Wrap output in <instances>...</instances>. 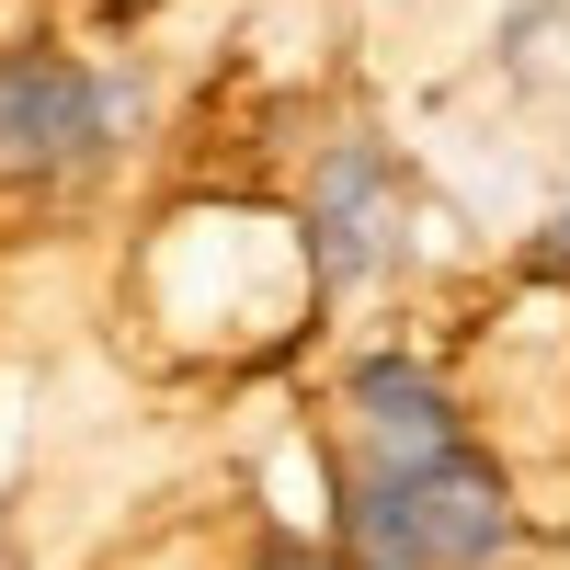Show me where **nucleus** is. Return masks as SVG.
I'll return each instance as SVG.
<instances>
[{
  "label": "nucleus",
  "mask_w": 570,
  "mask_h": 570,
  "mask_svg": "<svg viewBox=\"0 0 570 570\" xmlns=\"http://www.w3.org/2000/svg\"><path fill=\"white\" fill-rule=\"evenodd\" d=\"M343 548L365 570H480L513 548V491L480 445L343 456Z\"/></svg>",
  "instance_id": "nucleus-1"
},
{
  "label": "nucleus",
  "mask_w": 570,
  "mask_h": 570,
  "mask_svg": "<svg viewBox=\"0 0 570 570\" xmlns=\"http://www.w3.org/2000/svg\"><path fill=\"white\" fill-rule=\"evenodd\" d=\"M115 91L58 46H12L0 58V183H69L115 149Z\"/></svg>",
  "instance_id": "nucleus-2"
},
{
  "label": "nucleus",
  "mask_w": 570,
  "mask_h": 570,
  "mask_svg": "<svg viewBox=\"0 0 570 570\" xmlns=\"http://www.w3.org/2000/svg\"><path fill=\"white\" fill-rule=\"evenodd\" d=\"M389 217H400V160L376 137H331V160L308 183V252H320V285H365L389 263Z\"/></svg>",
  "instance_id": "nucleus-3"
},
{
  "label": "nucleus",
  "mask_w": 570,
  "mask_h": 570,
  "mask_svg": "<svg viewBox=\"0 0 570 570\" xmlns=\"http://www.w3.org/2000/svg\"><path fill=\"white\" fill-rule=\"evenodd\" d=\"M343 411H354V456H434V445H468L445 376H422L411 354H365L354 389H343Z\"/></svg>",
  "instance_id": "nucleus-4"
},
{
  "label": "nucleus",
  "mask_w": 570,
  "mask_h": 570,
  "mask_svg": "<svg viewBox=\"0 0 570 570\" xmlns=\"http://www.w3.org/2000/svg\"><path fill=\"white\" fill-rule=\"evenodd\" d=\"M252 570H365V559H354V548H320V537H263Z\"/></svg>",
  "instance_id": "nucleus-5"
},
{
  "label": "nucleus",
  "mask_w": 570,
  "mask_h": 570,
  "mask_svg": "<svg viewBox=\"0 0 570 570\" xmlns=\"http://www.w3.org/2000/svg\"><path fill=\"white\" fill-rule=\"evenodd\" d=\"M548 252H559V263H570V217H559V240H548Z\"/></svg>",
  "instance_id": "nucleus-6"
},
{
  "label": "nucleus",
  "mask_w": 570,
  "mask_h": 570,
  "mask_svg": "<svg viewBox=\"0 0 570 570\" xmlns=\"http://www.w3.org/2000/svg\"><path fill=\"white\" fill-rule=\"evenodd\" d=\"M480 570H502V559H480Z\"/></svg>",
  "instance_id": "nucleus-7"
}]
</instances>
